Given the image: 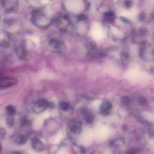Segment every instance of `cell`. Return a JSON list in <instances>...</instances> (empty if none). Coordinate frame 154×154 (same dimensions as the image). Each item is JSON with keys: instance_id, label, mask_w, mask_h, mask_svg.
Listing matches in <instances>:
<instances>
[{"instance_id": "obj_16", "label": "cell", "mask_w": 154, "mask_h": 154, "mask_svg": "<svg viewBox=\"0 0 154 154\" xmlns=\"http://www.w3.org/2000/svg\"><path fill=\"white\" fill-rule=\"evenodd\" d=\"M12 154H23L22 153L19 151H14L12 153Z\"/></svg>"}, {"instance_id": "obj_14", "label": "cell", "mask_w": 154, "mask_h": 154, "mask_svg": "<svg viewBox=\"0 0 154 154\" xmlns=\"http://www.w3.org/2000/svg\"><path fill=\"white\" fill-rule=\"evenodd\" d=\"M7 125L9 126H13L14 123V120L13 118L10 117L7 119Z\"/></svg>"}, {"instance_id": "obj_13", "label": "cell", "mask_w": 154, "mask_h": 154, "mask_svg": "<svg viewBox=\"0 0 154 154\" xmlns=\"http://www.w3.org/2000/svg\"><path fill=\"white\" fill-rule=\"evenodd\" d=\"M7 134V131L4 128H0V138H4Z\"/></svg>"}, {"instance_id": "obj_4", "label": "cell", "mask_w": 154, "mask_h": 154, "mask_svg": "<svg viewBox=\"0 0 154 154\" xmlns=\"http://www.w3.org/2000/svg\"><path fill=\"white\" fill-rule=\"evenodd\" d=\"M68 128L70 132L73 134H78L81 131V124L76 121H71L69 123Z\"/></svg>"}, {"instance_id": "obj_1", "label": "cell", "mask_w": 154, "mask_h": 154, "mask_svg": "<svg viewBox=\"0 0 154 154\" xmlns=\"http://www.w3.org/2000/svg\"><path fill=\"white\" fill-rule=\"evenodd\" d=\"M49 44L52 50L55 51L56 52H61L64 50L65 48L63 43L59 39H51Z\"/></svg>"}, {"instance_id": "obj_12", "label": "cell", "mask_w": 154, "mask_h": 154, "mask_svg": "<svg viewBox=\"0 0 154 154\" xmlns=\"http://www.w3.org/2000/svg\"><path fill=\"white\" fill-rule=\"evenodd\" d=\"M104 18L105 19L106 21H111L113 20L114 18V15L113 13L111 12H107L105 13V15Z\"/></svg>"}, {"instance_id": "obj_5", "label": "cell", "mask_w": 154, "mask_h": 154, "mask_svg": "<svg viewBox=\"0 0 154 154\" xmlns=\"http://www.w3.org/2000/svg\"><path fill=\"white\" fill-rule=\"evenodd\" d=\"M112 109L111 103L109 101H105L102 103L100 107V110L102 115L107 116L111 113Z\"/></svg>"}, {"instance_id": "obj_7", "label": "cell", "mask_w": 154, "mask_h": 154, "mask_svg": "<svg viewBox=\"0 0 154 154\" xmlns=\"http://www.w3.org/2000/svg\"><path fill=\"white\" fill-rule=\"evenodd\" d=\"M83 114L86 123L88 124L92 123L95 119L94 114L88 109H84L83 111Z\"/></svg>"}, {"instance_id": "obj_17", "label": "cell", "mask_w": 154, "mask_h": 154, "mask_svg": "<svg viewBox=\"0 0 154 154\" xmlns=\"http://www.w3.org/2000/svg\"><path fill=\"white\" fill-rule=\"evenodd\" d=\"M2 151V146L1 144V143H0V153L1 152V151Z\"/></svg>"}, {"instance_id": "obj_9", "label": "cell", "mask_w": 154, "mask_h": 154, "mask_svg": "<svg viewBox=\"0 0 154 154\" xmlns=\"http://www.w3.org/2000/svg\"><path fill=\"white\" fill-rule=\"evenodd\" d=\"M5 111L7 114L10 117H12L15 115L16 111V109L15 106L12 105L7 106L6 107Z\"/></svg>"}, {"instance_id": "obj_2", "label": "cell", "mask_w": 154, "mask_h": 154, "mask_svg": "<svg viewBox=\"0 0 154 154\" xmlns=\"http://www.w3.org/2000/svg\"><path fill=\"white\" fill-rule=\"evenodd\" d=\"M49 106V103L44 99H39L34 106V110L36 113H40L45 110Z\"/></svg>"}, {"instance_id": "obj_6", "label": "cell", "mask_w": 154, "mask_h": 154, "mask_svg": "<svg viewBox=\"0 0 154 154\" xmlns=\"http://www.w3.org/2000/svg\"><path fill=\"white\" fill-rule=\"evenodd\" d=\"M31 146L33 149L37 152H41L43 151L45 146L42 141L37 138H34L32 140Z\"/></svg>"}, {"instance_id": "obj_10", "label": "cell", "mask_w": 154, "mask_h": 154, "mask_svg": "<svg viewBox=\"0 0 154 154\" xmlns=\"http://www.w3.org/2000/svg\"><path fill=\"white\" fill-rule=\"evenodd\" d=\"M60 107L62 110L66 111L70 110L71 108V105L69 103L65 101H62L60 103Z\"/></svg>"}, {"instance_id": "obj_11", "label": "cell", "mask_w": 154, "mask_h": 154, "mask_svg": "<svg viewBox=\"0 0 154 154\" xmlns=\"http://www.w3.org/2000/svg\"><path fill=\"white\" fill-rule=\"evenodd\" d=\"M20 124L23 127H28L31 125V122L27 118H23L20 121Z\"/></svg>"}, {"instance_id": "obj_8", "label": "cell", "mask_w": 154, "mask_h": 154, "mask_svg": "<svg viewBox=\"0 0 154 154\" xmlns=\"http://www.w3.org/2000/svg\"><path fill=\"white\" fill-rule=\"evenodd\" d=\"M28 140L27 136L23 134H18L15 136L14 141L15 142L20 145H23L26 143Z\"/></svg>"}, {"instance_id": "obj_3", "label": "cell", "mask_w": 154, "mask_h": 154, "mask_svg": "<svg viewBox=\"0 0 154 154\" xmlns=\"http://www.w3.org/2000/svg\"><path fill=\"white\" fill-rule=\"evenodd\" d=\"M17 81L14 78L0 76V87L12 86L16 84Z\"/></svg>"}, {"instance_id": "obj_15", "label": "cell", "mask_w": 154, "mask_h": 154, "mask_svg": "<svg viewBox=\"0 0 154 154\" xmlns=\"http://www.w3.org/2000/svg\"><path fill=\"white\" fill-rule=\"evenodd\" d=\"M129 103V99H128V98L125 97L123 98L122 99V104H123L124 105H128Z\"/></svg>"}]
</instances>
